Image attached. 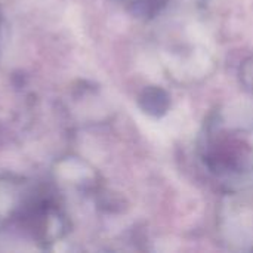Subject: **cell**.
I'll use <instances>...</instances> for the list:
<instances>
[{
	"instance_id": "cell-1",
	"label": "cell",
	"mask_w": 253,
	"mask_h": 253,
	"mask_svg": "<svg viewBox=\"0 0 253 253\" xmlns=\"http://www.w3.org/2000/svg\"><path fill=\"white\" fill-rule=\"evenodd\" d=\"M139 104L144 113L153 117H162L168 113L170 107V98L165 89L159 86H150L142 92Z\"/></svg>"
},
{
	"instance_id": "cell-2",
	"label": "cell",
	"mask_w": 253,
	"mask_h": 253,
	"mask_svg": "<svg viewBox=\"0 0 253 253\" xmlns=\"http://www.w3.org/2000/svg\"><path fill=\"white\" fill-rule=\"evenodd\" d=\"M59 173L67 179H77L86 175V169L74 160H67L59 165Z\"/></svg>"
},
{
	"instance_id": "cell-3",
	"label": "cell",
	"mask_w": 253,
	"mask_h": 253,
	"mask_svg": "<svg viewBox=\"0 0 253 253\" xmlns=\"http://www.w3.org/2000/svg\"><path fill=\"white\" fill-rule=\"evenodd\" d=\"M243 79H245V83L246 86L253 92V59L252 64H246L245 65V70H243Z\"/></svg>"
}]
</instances>
